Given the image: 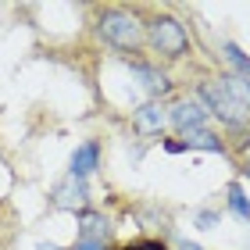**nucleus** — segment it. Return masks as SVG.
<instances>
[{"instance_id":"f257e3e1","label":"nucleus","mask_w":250,"mask_h":250,"mask_svg":"<svg viewBox=\"0 0 250 250\" xmlns=\"http://www.w3.org/2000/svg\"><path fill=\"white\" fill-rule=\"evenodd\" d=\"M100 40L111 43L115 50H136L143 43L140 18L129 15V11H107V15H100Z\"/></svg>"},{"instance_id":"f03ea898","label":"nucleus","mask_w":250,"mask_h":250,"mask_svg":"<svg viewBox=\"0 0 250 250\" xmlns=\"http://www.w3.org/2000/svg\"><path fill=\"white\" fill-rule=\"evenodd\" d=\"M146 40H150V47L157 54H165V58H183V54L189 50V36H186L183 21H175V18H168V15H161V18L150 21Z\"/></svg>"},{"instance_id":"7ed1b4c3","label":"nucleus","mask_w":250,"mask_h":250,"mask_svg":"<svg viewBox=\"0 0 250 250\" xmlns=\"http://www.w3.org/2000/svg\"><path fill=\"white\" fill-rule=\"evenodd\" d=\"M200 97L208 100V107L214 111V115H218L222 122H229V125H243V122L250 118L247 111H243V107L236 104V100L225 93V89H222V83H204V86H200Z\"/></svg>"},{"instance_id":"20e7f679","label":"nucleus","mask_w":250,"mask_h":250,"mask_svg":"<svg viewBox=\"0 0 250 250\" xmlns=\"http://www.w3.org/2000/svg\"><path fill=\"white\" fill-rule=\"evenodd\" d=\"M168 122H172L175 129H183V132L200 129L204 125V107L197 104V100H179V104L168 111Z\"/></svg>"},{"instance_id":"39448f33","label":"nucleus","mask_w":250,"mask_h":250,"mask_svg":"<svg viewBox=\"0 0 250 250\" xmlns=\"http://www.w3.org/2000/svg\"><path fill=\"white\" fill-rule=\"evenodd\" d=\"M86 200H89L86 183L75 179V175H68L64 183L54 189V204H58V208H86Z\"/></svg>"},{"instance_id":"423d86ee","label":"nucleus","mask_w":250,"mask_h":250,"mask_svg":"<svg viewBox=\"0 0 250 250\" xmlns=\"http://www.w3.org/2000/svg\"><path fill=\"white\" fill-rule=\"evenodd\" d=\"M132 122H136V129H140V132H161L165 122H168V111L161 104H143L132 115Z\"/></svg>"},{"instance_id":"0eeeda50","label":"nucleus","mask_w":250,"mask_h":250,"mask_svg":"<svg viewBox=\"0 0 250 250\" xmlns=\"http://www.w3.org/2000/svg\"><path fill=\"white\" fill-rule=\"evenodd\" d=\"M100 161V150H97V143H83L79 150L72 154V175L75 179H86V175H93V168Z\"/></svg>"},{"instance_id":"6e6552de","label":"nucleus","mask_w":250,"mask_h":250,"mask_svg":"<svg viewBox=\"0 0 250 250\" xmlns=\"http://www.w3.org/2000/svg\"><path fill=\"white\" fill-rule=\"evenodd\" d=\"M189 146L222 154V140H218L214 132H208V129H189V132H183V143H179V150H189Z\"/></svg>"},{"instance_id":"1a4fd4ad","label":"nucleus","mask_w":250,"mask_h":250,"mask_svg":"<svg viewBox=\"0 0 250 250\" xmlns=\"http://www.w3.org/2000/svg\"><path fill=\"white\" fill-rule=\"evenodd\" d=\"M218 83H222L225 93H229L236 104L250 115V83H247V79H243V75H225V79H218Z\"/></svg>"},{"instance_id":"9d476101","label":"nucleus","mask_w":250,"mask_h":250,"mask_svg":"<svg viewBox=\"0 0 250 250\" xmlns=\"http://www.w3.org/2000/svg\"><path fill=\"white\" fill-rule=\"evenodd\" d=\"M83 240L107 243V222L100 218V214H83Z\"/></svg>"},{"instance_id":"9b49d317","label":"nucleus","mask_w":250,"mask_h":250,"mask_svg":"<svg viewBox=\"0 0 250 250\" xmlns=\"http://www.w3.org/2000/svg\"><path fill=\"white\" fill-rule=\"evenodd\" d=\"M229 208L236 218H250V200H247L243 186H229Z\"/></svg>"},{"instance_id":"f8f14e48","label":"nucleus","mask_w":250,"mask_h":250,"mask_svg":"<svg viewBox=\"0 0 250 250\" xmlns=\"http://www.w3.org/2000/svg\"><path fill=\"white\" fill-rule=\"evenodd\" d=\"M136 75H143L146 86H150L154 93H165V89H168V79L161 72H154V68H146V64H136Z\"/></svg>"},{"instance_id":"ddd939ff","label":"nucleus","mask_w":250,"mask_h":250,"mask_svg":"<svg viewBox=\"0 0 250 250\" xmlns=\"http://www.w3.org/2000/svg\"><path fill=\"white\" fill-rule=\"evenodd\" d=\"M225 58H229V61L243 72V79H250V58H243V54L236 50V47H225Z\"/></svg>"},{"instance_id":"4468645a","label":"nucleus","mask_w":250,"mask_h":250,"mask_svg":"<svg viewBox=\"0 0 250 250\" xmlns=\"http://www.w3.org/2000/svg\"><path fill=\"white\" fill-rule=\"evenodd\" d=\"M72 250H107V243H100V240H79Z\"/></svg>"},{"instance_id":"2eb2a0df","label":"nucleus","mask_w":250,"mask_h":250,"mask_svg":"<svg viewBox=\"0 0 250 250\" xmlns=\"http://www.w3.org/2000/svg\"><path fill=\"white\" fill-rule=\"evenodd\" d=\"M197 222H200V229H211V225L218 222V214H214V211H200V214H197Z\"/></svg>"},{"instance_id":"dca6fc26","label":"nucleus","mask_w":250,"mask_h":250,"mask_svg":"<svg viewBox=\"0 0 250 250\" xmlns=\"http://www.w3.org/2000/svg\"><path fill=\"white\" fill-rule=\"evenodd\" d=\"M129 250H165L161 243H154V240H143V243H132Z\"/></svg>"},{"instance_id":"f3484780","label":"nucleus","mask_w":250,"mask_h":250,"mask_svg":"<svg viewBox=\"0 0 250 250\" xmlns=\"http://www.w3.org/2000/svg\"><path fill=\"white\" fill-rule=\"evenodd\" d=\"M179 250H200L197 243H179Z\"/></svg>"},{"instance_id":"a211bd4d","label":"nucleus","mask_w":250,"mask_h":250,"mask_svg":"<svg viewBox=\"0 0 250 250\" xmlns=\"http://www.w3.org/2000/svg\"><path fill=\"white\" fill-rule=\"evenodd\" d=\"M40 250H58V247H50V243H43V247H40Z\"/></svg>"},{"instance_id":"6ab92c4d","label":"nucleus","mask_w":250,"mask_h":250,"mask_svg":"<svg viewBox=\"0 0 250 250\" xmlns=\"http://www.w3.org/2000/svg\"><path fill=\"white\" fill-rule=\"evenodd\" d=\"M247 175H250V165H247Z\"/></svg>"}]
</instances>
